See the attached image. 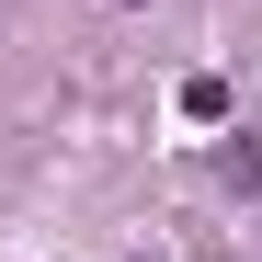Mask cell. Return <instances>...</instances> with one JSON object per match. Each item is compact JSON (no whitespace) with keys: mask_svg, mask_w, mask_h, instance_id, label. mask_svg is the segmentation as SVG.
Instances as JSON below:
<instances>
[{"mask_svg":"<svg viewBox=\"0 0 262 262\" xmlns=\"http://www.w3.org/2000/svg\"><path fill=\"white\" fill-rule=\"evenodd\" d=\"M125 12H137V0H125Z\"/></svg>","mask_w":262,"mask_h":262,"instance_id":"3957f363","label":"cell"},{"mask_svg":"<svg viewBox=\"0 0 262 262\" xmlns=\"http://www.w3.org/2000/svg\"><path fill=\"white\" fill-rule=\"evenodd\" d=\"M216 183L251 194V183H262V137H228V148H216Z\"/></svg>","mask_w":262,"mask_h":262,"instance_id":"7a4b0ae2","label":"cell"},{"mask_svg":"<svg viewBox=\"0 0 262 262\" xmlns=\"http://www.w3.org/2000/svg\"><path fill=\"white\" fill-rule=\"evenodd\" d=\"M183 114H194V125H228V80L194 69V80H183Z\"/></svg>","mask_w":262,"mask_h":262,"instance_id":"6da1fadb","label":"cell"}]
</instances>
